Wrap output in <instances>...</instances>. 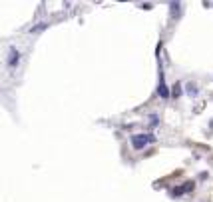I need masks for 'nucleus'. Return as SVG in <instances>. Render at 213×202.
<instances>
[{"label":"nucleus","instance_id":"f257e3e1","mask_svg":"<svg viewBox=\"0 0 213 202\" xmlns=\"http://www.w3.org/2000/svg\"><path fill=\"white\" fill-rule=\"evenodd\" d=\"M154 136L151 134H138V136H132V146L135 150H141V148H145L150 142H154Z\"/></svg>","mask_w":213,"mask_h":202},{"label":"nucleus","instance_id":"f03ea898","mask_svg":"<svg viewBox=\"0 0 213 202\" xmlns=\"http://www.w3.org/2000/svg\"><path fill=\"white\" fill-rule=\"evenodd\" d=\"M187 94H191V96L197 94V90H195V86H193V84H187Z\"/></svg>","mask_w":213,"mask_h":202},{"label":"nucleus","instance_id":"7ed1b4c3","mask_svg":"<svg viewBox=\"0 0 213 202\" xmlns=\"http://www.w3.org/2000/svg\"><path fill=\"white\" fill-rule=\"evenodd\" d=\"M150 124H151V126H155V124H157V114H154V116H150Z\"/></svg>","mask_w":213,"mask_h":202}]
</instances>
